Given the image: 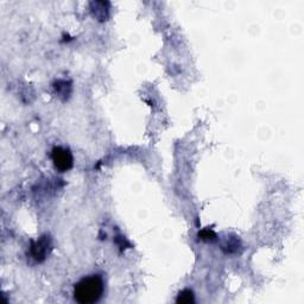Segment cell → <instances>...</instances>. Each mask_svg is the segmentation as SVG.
Masks as SVG:
<instances>
[{"instance_id": "6da1fadb", "label": "cell", "mask_w": 304, "mask_h": 304, "mask_svg": "<svg viewBox=\"0 0 304 304\" xmlns=\"http://www.w3.org/2000/svg\"><path fill=\"white\" fill-rule=\"evenodd\" d=\"M103 289V281L98 274L85 277L75 284L74 299L80 304L96 303L101 299Z\"/></svg>"}, {"instance_id": "7a4b0ae2", "label": "cell", "mask_w": 304, "mask_h": 304, "mask_svg": "<svg viewBox=\"0 0 304 304\" xmlns=\"http://www.w3.org/2000/svg\"><path fill=\"white\" fill-rule=\"evenodd\" d=\"M51 159L53 167H55L60 173H66V171L70 170L74 165L73 153H71L69 149L61 148V146H56V148L52 149Z\"/></svg>"}, {"instance_id": "3957f363", "label": "cell", "mask_w": 304, "mask_h": 304, "mask_svg": "<svg viewBox=\"0 0 304 304\" xmlns=\"http://www.w3.org/2000/svg\"><path fill=\"white\" fill-rule=\"evenodd\" d=\"M50 247V240L46 239V237H43L39 239L37 242L32 244V256L37 262H43L45 259L46 253H48V248Z\"/></svg>"}, {"instance_id": "277c9868", "label": "cell", "mask_w": 304, "mask_h": 304, "mask_svg": "<svg viewBox=\"0 0 304 304\" xmlns=\"http://www.w3.org/2000/svg\"><path fill=\"white\" fill-rule=\"evenodd\" d=\"M91 11L93 17L100 21H105L109 17V3L93 2L91 3Z\"/></svg>"}, {"instance_id": "5b68a950", "label": "cell", "mask_w": 304, "mask_h": 304, "mask_svg": "<svg viewBox=\"0 0 304 304\" xmlns=\"http://www.w3.org/2000/svg\"><path fill=\"white\" fill-rule=\"evenodd\" d=\"M194 301V292L189 290V289H185V290L181 291L176 298L177 303H192Z\"/></svg>"}]
</instances>
